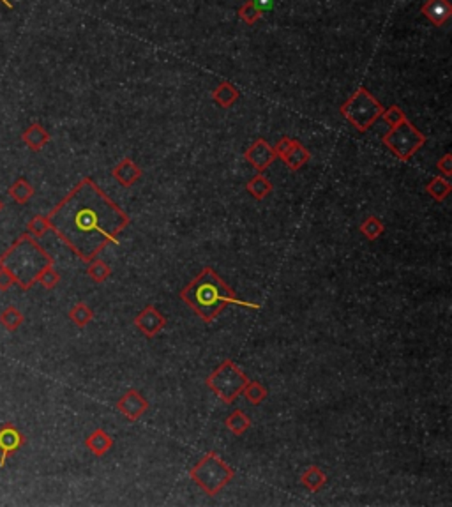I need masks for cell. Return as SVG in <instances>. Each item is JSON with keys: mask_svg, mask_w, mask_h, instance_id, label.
<instances>
[{"mask_svg": "<svg viewBox=\"0 0 452 507\" xmlns=\"http://www.w3.org/2000/svg\"><path fill=\"white\" fill-rule=\"evenodd\" d=\"M47 216L50 230L85 264L97 258L108 244H117L131 223L90 177H84Z\"/></svg>", "mask_w": 452, "mask_h": 507, "instance_id": "obj_1", "label": "cell"}, {"mask_svg": "<svg viewBox=\"0 0 452 507\" xmlns=\"http://www.w3.org/2000/svg\"><path fill=\"white\" fill-rule=\"evenodd\" d=\"M180 301L188 304L197 317L205 323H212L226 306H240L260 310L258 302H249L235 294L231 286L212 267H205L194 280L180 290Z\"/></svg>", "mask_w": 452, "mask_h": 507, "instance_id": "obj_2", "label": "cell"}, {"mask_svg": "<svg viewBox=\"0 0 452 507\" xmlns=\"http://www.w3.org/2000/svg\"><path fill=\"white\" fill-rule=\"evenodd\" d=\"M53 264V256L30 234L20 235L0 255V267L8 269L20 290L32 288L38 283L39 274Z\"/></svg>", "mask_w": 452, "mask_h": 507, "instance_id": "obj_3", "label": "cell"}, {"mask_svg": "<svg viewBox=\"0 0 452 507\" xmlns=\"http://www.w3.org/2000/svg\"><path fill=\"white\" fill-rule=\"evenodd\" d=\"M189 478L207 495L216 497L228 482L234 481L235 470L216 451H210L189 470Z\"/></svg>", "mask_w": 452, "mask_h": 507, "instance_id": "obj_4", "label": "cell"}, {"mask_svg": "<svg viewBox=\"0 0 452 507\" xmlns=\"http://www.w3.org/2000/svg\"><path fill=\"white\" fill-rule=\"evenodd\" d=\"M247 380L249 378L240 366L231 359H226L205 378V384L225 405H231L242 394Z\"/></svg>", "mask_w": 452, "mask_h": 507, "instance_id": "obj_5", "label": "cell"}, {"mask_svg": "<svg viewBox=\"0 0 452 507\" xmlns=\"http://www.w3.org/2000/svg\"><path fill=\"white\" fill-rule=\"evenodd\" d=\"M384 110L386 108L375 99L369 90L359 87L353 96L344 101L341 106V114L359 133H364L381 117Z\"/></svg>", "mask_w": 452, "mask_h": 507, "instance_id": "obj_6", "label": "cell"}, {"mask_svg": "<svg viewBox=\"0 0 452 507\" xmlns=\"http://www.w3.org/2000/svg\"><path fill=\"white\" fill-rule=\"evenodd\" d=\"M384 143L399 161L406 163L426 143V136L406 119L398 126L390 127L389 133L384 136Z\"/></svg>", "mask_w": 452, "mask_h": 507, "instance_id": "obj_7", "label": "cell"}, {"mask_svg": "<svg viewBox=\"0 0 452 507\" xmlns=\"http://www.w3.org/2000/svg\"><path fill=\"white\" fill-rule=\"evenodd\" d=\"M115 408H117L127 421L136 423V421L142 419V415L151 408V403H149V399H147L138 389H127L126 393L122 394L121 398L117 399Z\"/></svg>", "mask_w": 452, "mask_h": 507, "instance_id": "obj_8", "label": "cell"}, {"mask_svg": "<svg viewBox=\"0 0 452 507\" xmlns=\"http://www.w3.org/2000/svg\"><path fill=\"white\" fill-rule=\"evenodd\" d=\"M25 435L13 423L0 426V469H4L9 458L14 456L25 445Z\"/></svg>", "mask_w": 452, "mask_h": 507, "instance_id": "obj_9", "label": "cell"}, {"mask_svg": "<svg viewBox=\"0 0 452 507\" xmlns=\"http://www.w3.org/2000/svg\"><path fill=\"white\" fill-rule=\"evenodd\" d=\"M134 327L138 329L145 338L152 340L154 336L160 334L166 327V317L152 304L143 308L136 317H134Z\"/></svg>", "mask_w": 452, "mask_h": 507, "instance_id": "obj_10", "label": "cell"}, {"mask_svg": "<svg viewBox=\"0 0 452 507\" xmlns=\"http://www.w3.org/2000/svg\"><path fill=\"white\" fill-rule=\"evenodd\" d=\"M244 160L255 168L256 172L262 173L265 172L271 164L274 163V160H277L276 154H274L273 145L264 138H258L246 149L244 152Z\"/></svg>", "mask_w": 452, "mask_h": 507, "instance_id": "obj_11", "label": "cell"}, {"mask_svg": "<svg viewBox=\"0 0 452 507\" xmlns=\"http://www.w3.org/2000/svg\"><path fill=\"white\" fill-rule=\"evenodd\" d=\"M112 175L121 182L124 188H131L133 184H136L140 179H142V168L134 163L131 158H122L112 170Z\"/></svg>", "mask_w": 452, "mask_h": 507, "instance_id": "obj_12", "label": "cell"}, {"mask_svg": "<svg viewBox=\"0 0 452 507\" xmlns=\"http://www.w3.org/2000/svg\"><path fill=\"white\" fill-rule=\"evenodd\" d=\"M451 13L452 8L449 0H427L423 5V14L436 27L445 25L451 18Z\"/></svg>", "mask_w": 452, "mask_h": 507, "instance_id": "obj_13", "label": "cell"}, {"mask_svg": "<svg viewBox=\"0 0 452 507\" xmlns=\"http://www.w3.org/2000/svg\"><path fill=\"white\" fill-rule=\"evenodd\" d=\"M85 447H87L94 456L101 458L105 456V454H108L113 449V438L110 436V433L106 432V430L97 428V430H94V432L85 438Z\"/></svg>", "mask_w": 452, "mask_h": 507, "instance_id": "obj_14", "label": "cell"}, {"mask_svg": "<svg viewBox=\"0 0 452 507\" xmlns=\"http://www.w3.org/2000/svg\"><path fill=\"white\" fill-rule=\"evenodd\" d=\"M21 140H23V143H25L30 151L39 152L48 142H50L51 136L39 122H34V124H30V126L21 133Z\"/></svg>", "mask_w": 452, "mask_h": 507, "instance_id": "obj_15", "label": "cell"}, {"mask_svg": "<svg viewBox=\"0 0 452 507\" xmlns=\"http://www.w3.org/2000/svg\"><path fill=\"white\" fill-rule=\"evenodd\" d=\"M327 479L329 478H327V474L318 465H311L302 472L301 484L306 488L307 491H311V493H316V491H320L325 486Z\"/></svg>", "mask_w": 452, "mask_h": 507, "instance_id": "obj_16", "label": "cell"}, {"mask_svg": "<svg viewBox=\"0 0 452 507\" xmlns=\"http://www.w3.org/2000/svg\"><path fill=\"white\" fill-rule=\"evenodd\" d=\"M8 195L16 201L18 206H25V203H29L32 200V197L36 195V189H34V186L30 184L29 180L20 177V179H16L13 184L9 186Z\"/></svg>", "mask_w": 452, "mask_h": 507, "instance_id": "obj_17", "label": "cell"}, {"mask_svg": "<svg viewBox=\"0 0 452 507\" xmlns=\"http://www.w3.org/2000/svg\"><path fill=\"white\" fill-rule=\"evenodd\" d=\"M310 158H311L310 151H307V149L304 147L301 142H297V140H295L293 147L290 149L288 154L283 158V161H285V164L290 168V170L297 172V170H301V168L304 166L307 161H310Z\"/></svg>", "mask_w": 452, "mask_h": 507, "instance_id": "obj_18", "label": "cell"}, {"mask_svg": "<svg viewBox=\"0 0 452 507\" xmlns=\"http://www.w3.org/2000/svg\"><path fill=\"white\" fill-rule=\"evenodd\" d=\"M239 96H240L239 90H237L231 84H228V82L218 85V87L212 90L214 101H216L221 108H231V106L237 103Z\"/></svg>", "mask_w": 452, "mask_h": 507, "instance_id": "obj_19", "label": "cell"}, {"mask_svg": "<svg viewBox=\"0 0 452 507\" xmlns=\"http://www.w3.org/2000/svg\"><path fill=\"white\" fill-rule=\"evenodd\" d=\"M246 189H247V193L251 195L253 198H256V200H264L265 197H268V195L273 193V182L267 179L265 175H262V173H258V175L253 177L249 182L246 184Z\"/></svg>", "mask_w": 452, "mask_h": 507, "instance_id": "obj_20", "label": "cell"}, {"mask_svg": "<svg viewBox=\"0 0 452 507\" xmlns=\"http://www.w3.org/2000/svg\"><path fill=\"white\" fill-rule=\"evenodd\" d=\"M23 320H25L23 313L16 306H13V304H9L8 308L0 311V325L9 332L18 331L21 327Z\"/></svg>", "mask_w": 452, "mask_h": 507, "instance_id": "obj_21", "label": "cell"}, {"mask_svg": "<svg viewBox=\"0 0 452 507\" xmlns=\"http://www.w3.org/2000/svg\"><path fill=\"white\" fill-rule=\"evenodd\" d=\"M426 191L427 195L433 198L435 201H444L445 198L451 195L452 191V184L449 182V179H445V177H433L429 182H427L426 186Z\"/></svg>", "mask_w": 452, "mask_h": 507, "instance_id": "obj_22", "label": "cell"}, {"mask_svg": "<svg viewBox=\"0 0 452 507\" xmlns=\"http://www.w3.org/2000/svg\"><path fill=\"white\" fill-rule=\"evenodd\" d=\"M67 317H69V320L75 323L76 327H85V325H88L94 320V311L85 302H76L75 306L69 310Z\"/></svg>", "mask_w": 452, "mask_h": 507, "instance_id": "obj_23", "label": "cell"}, {"mask_svg": "<svg viewBox=\"0 0 452 507\" xmlns=\"http://www.w3.org/2000/svg\"><path fill=\"white\" fill-rule=\"evenodd\" d=\"M225 424L235 436H240L251 428V419H249L242 410H234L228 417H226Z\"/></svg>", "mask_w": 452, "mask_h": 507, "instance_id": "obj_24", "label": "cell"}, {"mask_svg": "<svg viewBox=\"0 0 452 507\" xmlns=\"http://www.w3.org/2000/svg\"><path fill=\"white\" fill-rule=\"evenodd\" d=\"M359 230H360V234L364 235L368 240H377L378 237H381V235H384V232H386V227H384V223H381L380 218H377V216H373V214H371V216H368L364 221L360 223Z\"/></svg>", "mask_w": 452, "mask_h": 507, "instance_id": "obj_25", "label": "cell"}, {"mask_svg": "<svg viewBox=\"0 0 452 507\" xmlns=\"http://www.w3.org/2000/svg\"><path fill=\"white\" fill-rule=\"evenodd\" d=\"M242 394L246 396V399L251 405H255V407H258V405H262L264 403V399L267 398V387L264 386V384H260V382H253V380H247L246 387L242 389Z\"/></svg>", "mask_w": 452, "mask_h": 507, "instance_id": "obj_26", "label": "cell"}, {"mask_svg": "<svg viewBox=\"0 0 452 507\" xmlns=\"http://www.w3.org/2000/svg\"><path fill=\"white\" fill-rule=\"evenodd\" d=\"M87 276L92 281H96V283H105L112 276V269H110V265L106 262L101 260V258H94L92 262H88Z\"/></svg>", "mask_w": 452, "mask_h": 507, "instance_id": "obj_27", "label": "cell"}, {"mask_svg": "<svg viewBox=\"0 0 452 507\" xmlns=\"http://www.w3.org/2000/svg\"><path fill=\"white\" fill-rule=\"evenodd\" d=\"M50 230V221H48L47 214H38L34 216L29 223H27V234H30L32 237L39 239L42 235Z\"/></svg>", "mask_w": 452, "mask_h": 507, "instance_id": "obj_28", "label": "cell"}, {"mask_svg": "<svg viewBox=\"0 0 452 507\" xmlns=\"http://www.w3.org/2000/svg\"><path fill=\"white\" fill-rule=\"evenodd\" d=\"M38 283H41L42 288L53 290L55 286L60 283V274L57 273V269H55L53 265H50V267H47L41 274H39Z\"/></svg>", "mask_w": 452, "mask_h": 507, "instance_id": "obj_29", "label": "cell"}, {"mask_svg": "<svg viewBox=\"0 0 452 507\" xmlns=\"http://www.w3.org/2000/svg\"><path fill=\"white\" fill-rule=\"evenodd\" d=\"M239 16L242 18L244 21H246L247 25H255L256 21L262 20V16H264V14L260 13L258 9H256V5L253 4L251 0H247L246 4H244L242 8L239 9Z\"/></svg>", "mask_w": 452, "mask_h": 507, "instance_id": "obj_30", "label": "cell"}, {"mask_svg": "<svg viewBox=\"0 0 452 507\" xmlns=\"http://www.w3.org/2000/svg\"><path fill=\"white\" fill-rule=\"evenodd\" d=\"M381 119H384V121H386L387 124L392 127V126H398V124H401L403 121H406V114L403 112L401 108H399V106L392 105V106H389L387 110H384Z\"/></svg>", "mask_w": 452, "mask_h": 507, "instance_id": "obj_31", "label": "cell"}, {"mask_svg": "<svg viewBox=\"0 0 452 507\" xmlns=\"http://www.w3.org/2000/svg\"><path fill=\"white\" fill-rule=\"evenodd\" d=\"M293 143H295V138H288V136H283V138L279 140V142L274 145V154H276V158H279V160H283L286 154H288L290 149L293 147Z\"/></svg>", "mask_w": 452, "mask_h": 507, "instance_id": "obj_32", "label": "cell"}, {"mask_svg": "<svg viewBox=\"0 0 452 507\" xmlns=\"http://www.w3.org/2000/svg\"><path fill=\"white\" fill-rule=\"evenodd\" d=\"M436 168H438V172L442 173L445 179H449V177L452 175V156L445 154L442 160H438V163H436Z\"/></svg>", "mask_w": 452, "mask_h": 507, "instance_id": "obj_33", "label": "cell"}, {"mask_svg": "<svg viewBox=\"0 0 452 507\" xmlns=\"http://www.w3.org/2000/svg\"><path fill=\"white\" fill-rule=\"evenodd\" d=\"M13 285H14V277L11 276V273H9L5 267H0V290L5 292V290H9Z\"/></svg>", "mask_w": 452, "mask_h": 507, "instance_id": "obj_34", "label": "cell"}, {"mask_svg": "<svg viewBox=\"0 0 452 507\" xmlns=\"http://www.w3.org/2000/svg\"><path fill=\"white\" fill-rule=\"evenodd\" d=\"M251 2L262 14L267 13V11H273L274 4H276V0H251Z\"/></svg>", "mask_w": 452, "mask_h": 507, "instance_id": "obj_35", "label": "cell"}, {"mask_svg": "<svg viewBox=\"0 0 452 507\" xmlns=\"http://www.w3.org/2000/svg\"><path fill=\"white\" fill-rule=\"evenodd\" d=\"M0 2H2V4H4V5H8V8H13V5H11V4H9V2H8V0H0Z\"/></svg>", "mask_w": 452, "mask_h": 507, "instance_id": "obj_36", "label": "cell"}, {"mask_svg": "<svg viewBox=\"0 0 452 507\" xmlns=\"http://www.w3.org/2000/svg\"><path fill=\"white\" fill-rule=\"evenodd\" d=\"M2 210H4V201L0 200V212H2Z\"/></svg>", "mask_w": 452, "mask_h": 507, "instance_id": "obj_37", "label": "cell"}]
</instances>
